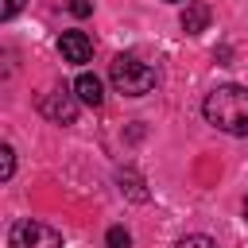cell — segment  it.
Instances as JSON below:
<instances>
[{
  "label": "cell",
  "instance_id": "obj_1",
  "mask_svg": "<svg viewBox=\"0 0 248 248\" xmlns=\"http://www.w3.org/2000/svg\"><path fill=\"white\" fill-rule=\"evenodd\" d=\"M205 120L229 136H248V89L244 85H217L205 105H202Z\"/></svg>",
  "mask_w": 248,
  "mask_h": 248
},
{
  "label": "cell",
  "instance_id": "obj_2",
  "mask_svg": "<svg viewBox=\"0 0 248 248\" xmlns=\"http://www.w3.org/2000/svg\"><path fill=\"white\" fill-rule=\"evenodd\" d=\"M108 78H112V85H116L124 97H143V93H151V85H155V70H151L147 62H140L136 54H116V58L108 62Z\"/></svg>",
  "mask_w": 248,
  "mask_h": 248
},
{
  "label": "cell",
  "instance_id": "obj_3",
  "mask_svg": "<svg viewBox=\"0 0 248 248\" xmlns=\"http://www.w3.org/2000/svg\"><path fill=\"white\" fill-rule=\"evenodd\" d=\"M8 248H62V236H58V229H50L43 221L23 217L8 232Z\"/></svg>",
  "mask_w": 248,
  "mask_h": 248
},
{
  "label": "cell",
  "instance_id": "obj_4",
  "mask_svg": "<svg viewBox=\"0 0 248 248\" xmlns=\"http://www.w3.org/2000/svg\"><path fill=\"white\" fill-rule=\"evenodd\" d=\"M39 112L54 124H74L78 120V97L66 93V89H54V93H43L39 101Z\"/></svg>",
  "mask_w": 248,
  "mask_h": 248
},
{
  "label": "cell",
  "instance_id": "obj_5",
  "mask_svg": "<svg viewBox=\"0 0 248 248\" xmlns=\"http://www.w3.org/2000/svg\"><path fill=\"white\" fill-rule=\"evenodd\" d=\"M58 50H62V58H66V62L81 66V62H89L93 43H89V35H85V31H62V35H58Z\"/></svg>",
  "mask_w": 248,
  "mask_h": 248
},
{
  "label": "cell",
  "instance_id": "obj_6",
  "mask_svg": "<svg viewBox=\"0 0 248 248\" xmlns=\"http://www.w3.org/2000/svg\"><path fill=\"white\" fill-rule=\"evenodd\" d=\"M74 93H78V101H81V105H89V108H101V105H105V85H101V78H97V74H78Z\"/></svg>",
  "mask_w": 248,
  "mask_h": 248
},
{
  "label": "cell",
  "instance_id": "obj_7",
  "mask_svg": "<svg viewBox=\"0 0 248 248\" xmlns=\"http://www.w3.org/2000/svg\"><path fill=\"white\" fill-rule=\"evenodd\" d=\"M205 27H209V4L205 0H190L182 8V31L186 35H202Z\"/></svg>",
  "mask_w": 248,
  "mask_h": 248
},
{
  "label": "cell",
  "instance_id": "obj_8",
  "mask_svg": "<svg viewBox=\"0 0 248 248\" xmlns=\"http://www.w3.org/2000/svg\"><path fill=\"white\" fill-rule=\"evenodd\" d=\"M105 244H108V248H132V236H128V229L112 225V229H108V236H105Z\"/></svg>",
  "mask_w": 248,
  "mask_h": 248
},
{
  "label": "cell",
  "instance_id": "obj_9",
  "mask_svg": "<svg viewBox=\"0 0 248 248\" xmlns=\"http://www.w3.org/2000/svg\"><path fill=\"white\" fill-rule=\"evenodd\" d=\"M12 170H16V151L4 143V147H0V178L8 182V178H12Z\"/></svg>",
  "mask_w": 248,
  "mask_h": 248
},
{
  "label": "cell",
  "instance_id": "obj_10",
  "mask_svg": "<svg viewBox=\"0 0 248 248\" xmlns=\"http://www.w3.org/2000/svg\"><path fill=\"white\" fill-rule=\"evenodd\" d=\"M174 248H217V244H213L209 236H202V232H194V236H182V240H178Z\"/></svg>",
  "mask_w": 248,
  "mask_h": 248
},
{
  "label": "cell",
  "instance_id": "obj_11",
  "mask_svg": "<svg viewBox=\"0 0 248 248\" xmlns=\"http://www.w3.org/2000/svg\"><path fill=\"white\" fill-rule=\"evenodd\" d=\"M124 182H128V194H132L136 202H143V198H147V190L140 186V178H136V174H120V186H124Z\"/></svg>",
  "mask_w": 248,
  "mask_h": 248
},
{
  "label": "cell",
  "instance_id": "obj_12",
  "mask_svg": "<svg viewBox=\"0 0 248 248\" xmlns=\"http://www.w3.org/2000/svg\"><path fill=\"white\" fill-rule=\"evenodd\" d=\"M66 8L78 16V19H85V16H93V4L89 0H66Z\"/></svg>",
  "mask_w": 248,
  "mask_h": 248
},
{
  "label": "cell",
  "instance_id": "obj_13",
  "mask_svg": "<svg viewBox=\"0 0 248 248\" xmlns=\"http://www.w3.org/2000/svg\"><path fill=\"white\" fill-rule=\"evenodd\" d=\"M19 8H23V0H4V4H0V19H12Z\"/></svg>",
  "mask_w": 248,
  "mask_h": 248
},
{
  "label": "cell",
  "instance_id": "obj_14",
  "mask_svg": "<svg viewBox=\"0 0 248 248\" xmlns=\"http://www.w3.org/2000/svg\"><path fill=\"white\" fill-rule=\"evenodd\" d=\"M244 217H248V198H244Z\"/></svg>",
  "mask_w": 248,
  "mask_h": 248
}]
</instances>
